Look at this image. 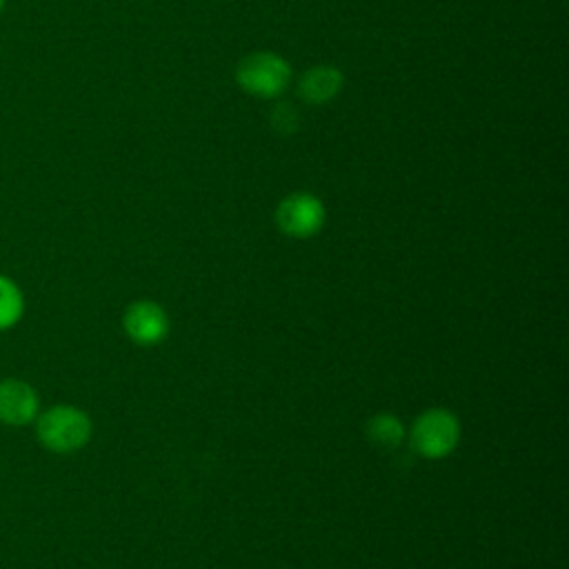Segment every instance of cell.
<instances>
[{
    "mask_svg": "<svg viewBox=\"0 0 569 569\" xmlns=\"http://www.w3.org/2000/svg\"><path fill=\"white\" fill-rule=\"evenodd\" d=\"M367 438L380 451H391L405 440V425L393 413H378L367 422Z\"/></svg>",
    "mask_w": 569,
    "mask_h": 569,
    "instance_id": "cell-8",
    "label": "cell"
},
{
    "mask_svg": "<svg viewBox=\"0 0 569 569\" xmlns=\"http://www.w3.org/2000/svg\"><path fill=\"white\" fill-rule=\"evenodd\" d=\"M24 311V298L18 284L0 273V331L13 327Z\"/></svg>",
    "mask_w": 569,
    "mask_h": 569,
    "instance_id": "cell-9",
    "label": "cell"
},
{
    "mask_svg": "<svg viewBox=\"0 0 569 569\" xmlns=\"http://www.w3.org/2000/svg\"><path fill=\"white\" fill-rule=\"evenodd\" d=\"M460 440V422L449 409H427L422 411L411 427L413 449L425 458H445L449 456Z\"/></svg>",
    "mask_w": 569,
    "mask_h": 569,
    "instance_id": "cell-2",
    "label": "cell"
},
{
    "mask_svg": "<svg viewBox=\"0 0 569 569\" xmlns=\"http://www.w3.org/2000/svg\"><path fill=\"white\" fill-rule=\"evenodd\" d=\"M271 124L282 131V133H291L298 127V113L291 104H278L271 111Z\"/></svg>",
    "mask_w": 569,
    "mask_h": 569,
    "instance_id": "cell-10",
    "label": "cell"
},
{
    "mask_svg": "<svg viewBox=\"0 0 569 569\" xmlns=\"http://www.w3.org/2000/svg\"><path fill=\"white\" fill-rule=\"evenodd\" d=\"M342 76L333 67H313L300 80V96L309 102H325L340 91Z\"/></svg>",
    "mask_w": 569,
    "mask_h": 569,
    "instance_id": "cell-7",
    "label": "cell"
},
{
    "mask_svg": "<svg viewBox=\"0 0 569 569\" xmlns=\"http://www.w3.org/2000/svg\"><path fill=\"white\" fill-rule=\"evenodd\" d=\"M38 393L18 378L0 380V420L7 425H27L38 418Z\"/></svg>",
    "mask_w": 569,
    "mask_h": 569,
    "instance_id": "cell-6",
    "label": "cell"
},
{
    "mask_svg": "<svg viewBox=\"0 0 569 569\" xmlns=\"http://www.w3.org/2000/svg\"><path fill=\"white\" fill-rule=\"evenodd\" d=\"M127 336L142 347L158 345L169 333V318L164 309L153 300H138L127 307L122 316Z\"/></svg>",
    "mask_w": 569,
    "mask_h": 569,
    "instance_id": "cell-5",
    "label": "cell"
},
{
    "mask_svg": "<svg viewBox=\"0 0 569 569\" xmlns=\"http://www.w3.org/2000/svg\"><path fill=\"white\" fill-rule=\"evenodd\" d=\"M36 433L49 451L71 453L89 442L91 420L78 407L56 405L38 416Z\"/></svg>",
    "mask_w": 569,
    "mask_h": 569,
    "instance_id": "cell-1",
    "label": "cell"
},
{
    "mask_svg": "<svg viewBox=\"0 0 569 569\" xmlns=\"http://www.w3.org/2000/svg\"><path fill=\"white\" fill-rule=\"evenodd\" d=\"M4 4H7V0H0V13L4 11Z\"/></svg>",
    "mask_w": 569,
    "mask_h": 569,
    "instance_id": "cell-11",
    "label": "cell"
},
{
    "mask_svg": "<svg viewBox=\"0 0 569 569\" xmlns=\"http://www.w3.org/2000/svg\"><path fill=\"white\" fill-rule=\"evenodd\" d=\"M276 222L291 238H309L322 227L325 207L311 193H291L278 204Z\"/></svg>",
    "mask_w": 569,
    "mask_h": 569,
    "instance_id": "cell-4",
    "label": "cell"
},
{
    "mask_svg": "<svg viewBox=\"0 0 569 569\" xmlns=\"http://www.w3.org/2000/svg\"><path fill=\"white\" fill-rule=\"evenodd\" d=\"M238 82L244 91L271 98L278 96L289 82V64L276 53H251L238 64Z\"/></svg>",
    "mask_w": 569,
    "mask_h": 569,
    "instance_id": "cell-3",
    "label": "cell"
}]
</instances>
